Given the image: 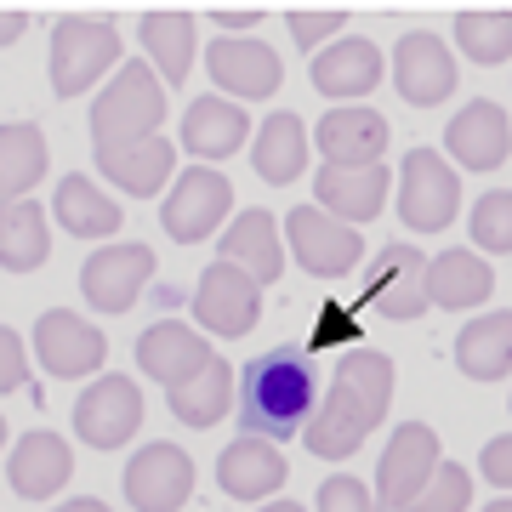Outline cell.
<instances>
[{"label":"cell","instance_id":"obj_31","mask_svg":"<svg viewBox=\"0 0 512 512\" xmlns=\"http://www.w3.org/2000/svg\"><path fill=\"white\" fill-rule=\"evenodd\" d=\"M52 256V228L35 200H6L0 205V268L12 274H35Z\"/></svg>","mask_w":512,"mask_h":512},{"label":"cell","instance_id":"obj_25","mask_svg":"<svg viewBox=\"0 0 512 512\" xmlns=\"http://www.w3.org/2000/svg\"><path fill=\"white\" fill-rule=\"evenodd\" d=\"M308 126H302V114H291V109H274L262 126H256V137H251V165H256V177L262 183H274V188H285V183H296L302 171H308Z\"/></svg>","mask_w":512,"mask_h":512},{"label":"cell","instance_id":"obj_27","mask_svg":"<svg viewBox=\"0 0 512 512\" xmlns=\"http://www.w3.org/2000/svg\"><path fill=\"white\" fill-rule=\"evenodd\" d=\"M256 137L251 120H245V103H228V97H194L183 114V148L200 154V160H228L239 154V143Z\"/></svg>","mask_w":512,"mask_h":512},{"label":"cell","instance_id":"obj_14","mask_svg":"<svg viewBox=\"0 0 512 512\" xmlns=\"http://www.w3.org/2000/svg\"><path fill=\"white\" fill-rule=\"evenodd\" d=\"M205 74L217 80V97L228 103H251V97H274L285 80V57L262 40H228L205 46Z\"/></svg>","mask_w":512,"mask_h":512},{"label":"cell","instance_id":"obj_47","mask_svg":"<svg viewBox=\"0 0 512 512\" xmlns=\"http://www.w3.org/2000/svg\"><path fill=\"white\" fill-rule=\"evenodd\" d=\"M0 444H6V421H0Z\"/></svg>","mask_w":512,"mask_h":512},{"label":"cell","instance_id":"obj_10","mask_svg":"<svg viewBox=\"0 0 512 512\" xmlns=\"http://www.w3.org/2000/svg\"><path fill=\"white\" fill-rule=\"evenodd\" d=\"M194 495V456L171 439H148L126 461V501L137 512H177Z\"/></svg>","mask_w":512,"mask_h":512},{"label":"cell","instance_id":"obj_44","mask_svg":"<svg viewBox=\"0 0 512 512\" xmlns=\"http://www.w3.org/2000/svg\"><path fill=\"white\" fill-rule=\"evenodd\" d=\"M57 512H114V507H103L97 495H80V501H63V507H57Z\"/></svg>","mask_w":512,"mask_h":512},{"label":"cell","instance_id":"obj_6","mask_svg":"<svg viewBox=\"0 0 512 512\" xmlns=\"http://www.w3.org/2000/svg\"><path fill=\"white\" fill-rule=\"evenodd\" d=\"M137 427H143V387L131 376H120V370H103L74 399V433L92 450H120V444H131Z\"/></svg>","mask_w":512,"mask_h":512},{"label":"cell","instance_id":"obj_32","mask_svg":"<svg viewBox=\"0 0 512 512\" xmlns=\"http://www.w3.org/2000/svg\"><path fill=\"white\" fill-rule=\"evenodd\" d=\"M143 46L148 63L165 86H183L188 69H194V46H200V23L188 12H148L143 18Z\"/></svg>","mask_w":512,"mask_h":512},{"label":"cell","instance_id":"obj_23","mask_svg":"<svg viewBox=\"0 0 512 512\" xmlns=\"http://www.w3.org/2000/svg\"><path fill=\"white\" fill-rule=\"evenodd\" d=\"M6 478H12V490H18L23 501H46V495H57L74 478V450L57 439V433L35 427V433H23V439L12 444Z\"/></svg>","mask_w":512,"mask_h":512},{"label":"cell","instance_id":"obj_11","mask_svg":"<svg viewBox=\"0 0 512 512\" xmlns=\"http://www.w3.org/2000/svg\"><path fill=\"white\" fill-rule=\"evenodd\" d=\"M154 279V251L137 245V239H114L103 251L86 256V268H80V291L92 302L97 313H126L143 285Z\"/></svg>","mask_w":512,"mask_h":512},{"label":"cell","instance_id":"obj_41","mask_svg":"<svg viewBox=\"0 0 512 512\" xmlns=\"http://www.w3.org/2000/svg\"><path fill=\"white\" fill-rule=\"evenodd\" d=\"M29 382V359H23V336L0 325V393H18Z\"/></svg>","mask_w":512,"mask_h":512},{"label":"cell","instance_id":"obj_39","mask_svg":"<svg viewBox=\"0 0 512 512\" xmlns=\"http://www.w3.org/2000/svg\"><path fill=\"white\" fill-rule=\"evenodd\" d=\"M319 319H325V325H319V330H313V348H365V330H359V319H353V313H342V308H336V313H319Z\"/></svg>","mask_w":512,"mask_h":512},{"label":"cell","instance_id":"obj_43","mask_svg":"<svg viewBox=\"0 0 512 512\" xmlns=\"http://www.w3.org/2000/svg\"><path fill=\"white\" fill-rule=\"evenodd\" d=\"M23 29H29V18H23V12H0V46H12Z\"/></svg>","mask_w":512,"mask_h":512},{"label":"cell","instance_id":"obj_22","mask_svg":"<svg viewBox=\"0 0 512 512\" xmlns=\"http://www.w3.org/2000/svg\"><path fill=\"white\" fill-rule=\"evenodd\" d=\"M285 478H291V467L279 456V444H268V439H245L239 433L217 456V484L234 501H268L274 490H285Z\"/></svg>","mask_w":512,"mask_h":512},{"label":"cell","instance_id":"obj_28","mask_svg":"<svg viewBox=\"0 0 512 512\" xmlns=\"http://www.w3.org/2000/svg\"><path fill=\"white\" fill-rule=\"evenodd\" d=\"M52 211H57V228H63V234H74V239H109V245H114V234L126 228L120 205H114L109 194L92 183V177H80V171H69V177L57 183Z\"/></svg>","mask_w":512,"mask_h":512},{"label":"cell","instance_id":"obj_1","mask_svg":"<svg viewBox=\"0 0 512 512\" xmlns=\"http://www.w3.org/2000/svg\"><path fill=\"white\" fill-rule=\"evenodd\" d=\"M387 404H393V359L365 342V348L336 359V382L319 393V410L302 427V444L319 461H348L376 433Z\"/></svg>","mask_w":512,"mask_h":512},{"label":"cell","instance_id":"obj_8","mask_svg":"<svg viewBox=\"0 0 512 512\" xmlns=\"http://www.w3.org/2000/svg\"><path fill=\"white\" fill-rule=\"evenodd\" d=\"M285 239H291L296 268L313 274V279H342L348 268H359V256H365L359 228L325 217L319 205H296L291 217H285Z\"/></svg>","mask_w":512,"mask_h":512},{"label":"cell","instance_id":"obj_19","mask_svg":"<svg viewBox=\"0 0 512 512\" xmlns=\"http://www.w3.org/2000/svg\"><path fill=\"white\" fill-rule=\"evenodd\" d=\"M393 80H399V97L416 103V109H433L456 92V57L439 35H404L399 52H393Z\"/></svg>","mask_w":512,"mask_h":512},{"label":"cell","instance_id":"obj_26","mask_svg":"<svg viewBox=\"0 0 512 512\" xmlns=\"http://www.w3.org/2000/svg\"><path fill=\"white\" fill-rule=\"evenodd\" d=\"M387 177L382 165H370V171H336V165H319V183H313V194H319V211L336 222H348V228H359V222H376L387 205Z\"/></svg>","mask_w":512,"mask_h":512},{"label":"cell","instance_id":"obj_5","mask_svg":"<svg viewBox=\"0 0 512 512\" xmlns=\"http://www.w3.org/2000/svg\"><path fill=\"white\" fill-rule=\"evenodd\" d=\"M393 183H399V217H404V228H416V234H439V228L456 222L461 183H456V165L444 160L439 148H410Z\"/></svg>","mask_w":512,"mask_h":512},{"label":"cell","instance_id":"obj_16","mask_svg":"<svg viewBox=\"0 0 512 512\" xmlns=\"http://www.w3.org/2000/svg\"><path fill=\"white\" fill-rule=\"evenodd\" d=\"M365 308H376L382 319H421V308H433L427 302V262H421L416 245H387L376 256V274L365 285Z\"/></svg>","mask_w":512,"mask_h":512},{"label":"cell","instance_id":"obj_9","mask_svg":"<svg viewBox=\"0 0 512 512\" xmlns=\"http://www.w3.org/2000/svg\"><path fill=\"white\" fill-rule=\"evenodd\" d=\"M439 433L427 427V421H404L399 433L387 439L382 461H376V501L382 507H410L421 490H427V478L439 473Z\"/></svg>","mask_w":512,"mask_h":512},{"label":"cell","instance_id":"obj_18","mask_svg":"<svg viewBox=\"0 0 512 512\" xmlns=\"http://www.w3.org/2000/svg\"><path fill=\"white\" fill-rule=\"evenodd\" d=\"M211 359H217V353L205 348V336L194 325H183V319H154V325L137 336V365H143V376L165 382V393L177 382H188V376H200Z\"/></svg>","mask_w":512,"mask_h":512},{"label":"cell","instance_id":"obj_21","mask_svg":"<svg viewBox=\"0 0 512 512\" xmlns=\"http://www.w3.org/2000/svg\"><path fill=\"white\" fill-rule=\"evenodd\" d=\"M217 262H234L239 274H251L256 285H274V279H285V245H279L274 211L245 205V211L222 228V256H217Z\"/></svg>","mask_w":512,"mask_h":512},{"label":"cell","instance_id":"obj_30","mask_svg":"<svg viewBox=\"0 0 512 512\" xmlns=\"http://www.w3.org/2000/svg\"><path fill=\"white\" fill-rule=\"evenodd\" d=\"M456 365L473 382H501V376H512V313L467 319L456 336Z\"/></svg>","mask_w":512,"mask_h":512},{"label":"cell","instance_id":"obj_38","mask_svg":"<svg viewBox=\"0 0 512 512\" xmlns=\"http://www.w3.org/2000/svg\"><path fill=\"white\" fill-rule=\"evenodd\" d=\"M319 512H387L376 495H370V484H359L353 473H336V478H325L319 484Z\"/></svg>","mask_w":512,"mask_h":512},{"label":"cell","instance_id":"obj_7","mask_svg":"<svg viewBox=\"0 0 512 512\" xmlns=\"http://www.w3.org/2000/svg\"><path fill=\"white\" fill-rule=\"evenodd\" d=\"M228 211H234V188H228V177L211 171V165H188L183 177L171 183V194H165L160 222H165V234L177 239V245H200L205 234H217L222 228Z\"/></svg>","mask_w":512,"mask_h":512},{"label":"cell","instance_id":"obj_33","mask_svg":"<svg viewBox=\"0 0 512 512\" xmlns=\"http://www.w3.org/2000/svg\"><path fill=\"white\" fill-rule=\"evenodd\" d=\"M165 399H171V416L183 421V427H194V433L200 427H217L234 410V370H228V359H211L200 376L177 382Z\"/></svg>","mask_w":512,"mask_h":512},{"label":"cell","instance_id":"obj_36","mask_svg":"<svg viewBox=\"0 0 512 512\" xmlns=\"http://www.w3.org/2000/svg\"><path fill=\"white\" fill-rule=\"evenodd\" d=\"M467 228H473V245H478V251L512 256V188H490V194H478Z\"/></svg>","mask_w":512,"mask_h":512},{"label":"cell","instance_id":"obj_15","mask_svg":"<svg viewBox=\"0 0 512 512\" xmlns=\"http://www.w3.org/2000/svg\"><path fill=\"white\" fill-rule=\"evenodd\" d=\"M387 137H393L387 120L376 109H365V103L330 109L325 120H319V131H313V143H319L325 165H336V171H370V165H382Z\"/></svg>","mask_w":512,"mask_h":512},{"label":"cell","instance_id":"obj_35","mask_svg":"<svg viewBox=\"0 0 512 512\" xmlns=\"http://www.w3.org/2000/svg\"><path fill=\"white\" fill-rule=\"evenodd\" d=\"M456 40L473 63H507L512 57V12H461L456 18Z\"/></svg>","mask_w":512,"mask_h":512},{"label":"cell","instance_id":"obj_13","mask_svg":"<svg viewBox=\"0 0 512 512\" xmlns=\"http://www.w3.org/2000/svg\"><path fill=\"white\" fill-rule=\"evenodd\" d=\"M194 319L211 336H251L262 319V285L251 274H239L234 262H211L194 285Z\"/></svg>","mask_w":512,"mask_h":512},{"label":"cell","instance_id":"obj_12","mask_svg":"<svg viewBox=\"0 0 512 512\" xmlns=\"http://www.w3.org/2000/svg\"><path fill=\"white\" fill-rule=\"evenodd\" d=\"M35 359L52 370L57 382H74V376H92L103 370L109 359V336L92 325V319H80L69 308H52L35 319Z\"/></svg>","mask_w":512,"mask_h":512},{"label":"cell","instance_id":"obj_4","mask_svg":"<svg viewBox=\"0 0 512 512\" xmlns=\"http://www.w3.org/2000/svg\"><path fill=\"white\" fill-rule=\"evenodd\" d=\"M52 92L80 97L109 69H120V29L109 18H63L52 29Z\"/></svg>","mask_w":512,"mask_h":512},{"label":"cell","instance_id":"obj_40","mask_svg":"<svg viewBox=\"0 0 512 512\" xmlns=\"http://www.w3.org/2000/svg\"><path fill=\"white\" fill-rule=\"evenodd\" d=\"M342 12H296L291 18V35H296V46H308V52H325V40L342 29Z\"/></svg>","mask_w":512,"mask_h":512},{"label":"cell","instance_id":"obj_34","mask_svg":"<svg viewBox=\"0 0 512 512\" xmlns=\"http://www.w3.org/2000/svg\"><path fill=\"white\" fill-rule=\"evenodd\" d=\"M46 183V137L35 120L0 126V205L29 200V188Z\"/></svg>","mask_w":512,"mask_h":512},{"label":"cell","instance_id":"obj_24","mask_svg":"<svg viewBox=\"0 0 512 512\" xmlns=\"http://www.w3.org/2000/svg\"><path fill=\"white\" fill-rule=\"evenodd\" d=\"M97 165H103V177L120 183L126 194H160L165 183H177L171 171H177V148L171 137H137V143H114V148H97Z\"/></svg>","mask_w":512,"mask_h":512},{"label":"cell","instance_id":"obj_17","mask_svg":"<svg viewBox=\"0 0 512 512\" xmlns=\"http://www.w3.org/2000/svg\"><path fill=\"white\" fill-rule=\"evenodd\" d=\"M308 80L319 97H336L342 109L348 103H359L365 92H376V80H382V46L376 40H336V46H325V52H313L308 63Z\"/></svg>","mask_w":512,"mask_h":512},{"label":"cell","instance_id":"obj_45","mask_svg":"<svg viewBox=\"0 0 512 512\" xmlns=\"http://www.w3.org/2000/svg\"><path fill=\"white\" fill-rule=\"evenodd\" d=\"M256 512H302L296 501H268V507H256Z\"/></svg>","mask_w":512,"mask_h":512},{"label":"cell","instance_id":"obj_46","mask_svg":"<svg viewBox=\"0 0 512 512\" xmlns=\"http://www.w3.org/2000/svg\"><path fill=\"white\" fill-rule=\"evenodd\" d=\"M484 512H512V501H490V507H484Z\"/></svg>","mask_w":512,"mask_h":512},{"label":"cell","instance_id":"obj_3","mask_svg":"<svg viewBox=\"0 0 512 512\" xmlns=\"http://www.w3.org/2000/svg\"><path fill=\"white\" fill-rule=\"evenodd\" d=\"M165 109H171V97H165V80L154 74V63H148V57H131V63L114 69V80L92 103V143L114 148V143L154 137Z\"/></svg>","mask_w":512,"mask_h":512},{"label":"cell","instance_id":"obj_29","mask_svg":"<svg viewBox=\"0 0 512 512\" xmlns=\"http://www.w3.org/2000/svg\"><path fill=\"white\" fill-rule=\"evenodd\" d=\"M495 291V274L490 262L473 251H439L427 262V302L433 308H450V313H467L478 302H490Z\"/></svg>","mask_w":512,"mask_h":512},{"label":"cell","instance_id":"obj_37","mask_svg":"<svg viewBox=\"0 0 512 512\" xmlns=\"http://www.w3.org/2000/svg\"><path fill=\"white\" fill-rule=\"evenodd\" d=\"M467 501H473V473L456 461H439V473L427 478V490L404 512H467Z\"/></svg>","mask_w":512,"mask_h":512},{"label":"cell","instance_id":"obj_20","mask_svg":"<svg viewBox=\"0 0 512 512\" xmlns=\"http://www.w3.org/2000/svg\"><path fill=\"white\" fill-rule=\"evenodd\" d=\"M444 148H450V160L467 165V171H495V165L512 154L507 109H501V103H490V97H473V103L450 120Z\"/></svg>","mask_w":512,"mask_h":512},{"label":"cell","instance_id":"obj_2","mask_svg":"<svg viewBox=\"0 0 512 512\" xmlns=\"http://www.w3.org/2000/svg\"><path fill=\"white\" fill-rule=\"evenodd\" d=\"M313 410H319V370H313L308 353L268 348L239 370V427H245V439L285 444L308 427Z\"/></svg>","mask_w":512,"mask_h":512},{"label":"cell","instance_id":"obj_42","mask_svg":"<svg viewBox=\"0 0 512 512\" xmlns=\"http://www.w3.org/2000/svg\"><path fill=\"white\" fill-rule=\"evenodd\" d=\"M484 478H490L495 490H512V433L484 444Z\"/></svg>","mask_w":512,"mask_h":512}]
</instances>
